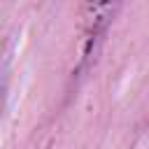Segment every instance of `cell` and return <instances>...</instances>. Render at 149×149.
<instances>
[{
    "instance_id": "6da1fadb",
    "label": "cell",
    "mask_w": 149,
    "mask_h": 149,
    "mask_svg": "<svg viewBox=\"0 0 149 149\" xmlns=\"http://www.w3.org/2000/svg\"><path fill=\"white\" fill-rule=\"evenodd\" d=\"M119 0H88L86 2V44L91 49V42H98L114 14V7Z\"/></svg>"
},
{
    "instance_id": "7a4b0ae2",
    "label": "cell",
    "mask_w": 149,
    "mask_h": 149,
    "mask_svg": "<svg viewBox=\"0 0 149 149\" xmlns=\"http://www.w3.org/2000/svg\"><path fill=\"white\" fill-rule=\"evenodd\" d=\"M7 86H9V63H7L5 51H0V114H2V109H5Z\"/></svg>"
}]
</instances>
